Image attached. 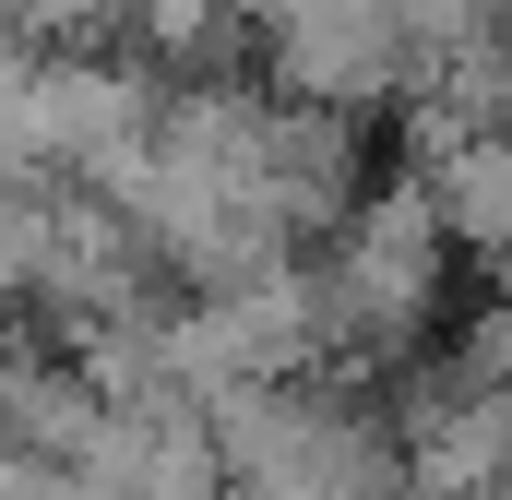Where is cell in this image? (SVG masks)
<instances>
[{
  "mask_svg": "<svg viewBox=\"0 0 512 500\" xmlns=\"http://www.w3.org/2000/svg\"><path fill=\"white\" fill-rule=\"evenodd\" d=\"M203 453L227 500H405V441L382 381H262L203 405Z\"/></svg>",
  "mask_w": 512,
  "mask_h": 500,
  "instance_id": "1",
  "label": "cell"
},
{
  "mask_svg": "<svg viewBox=\"0 0 512 500\" xmlns=\"http://www.w3.org/2000/svg\"><path fill=\"white\" fill-rule=\"evenodd\" d=\"M417 203L453 262H489V286L512 274V131H417L405 155Z\"/></svg>",
  "mask_w": 512,
  "mask_h": 500,
  "instance_id": "2",
  "label": "cell"
},
{
  "mask_svg": "<svg viewBox=\"0 0 512 500\" xmlns=\"http://www.w3.org/2000/svg\"><path fill=\"white\" fill-rule=\"evenodd\" d=\"M441 370L465 381V393H512V274L477 286V310L441 334Z\"/></svg>",
  "mask_w": 512,
  "mask_h": 500,
  "instance_id": "3",
  "label": "cell"
},
{
  "mask_svg": "<svg viewBox=\"0 0 512 500\" xmlns=\"http://www.w3.org/2000/svg\"><path fill=\"white\" fill-rule=\"evenodd\" d=\"M12 48H108V0H0Z\"/></svg>",
  "mask_w": 512,
  "mask_h": 500,
  "instance_id": "4",
  "label": "cell"
},
{
  "mask_svg": "<svg viewBox=\"0 0 512 500\" xmlns=\"http://www.w3.org/2000/svg\"><path fill=\"white\" fill-rule=\"evenodd\" d=\"M0 500H84V477H60V465H12V453H0Z\"/></svg>",
  "mask_w": 512,
  "mask_h": 500,
  "instance_id": "5",
  "label": "cell"
}]
</instances>
